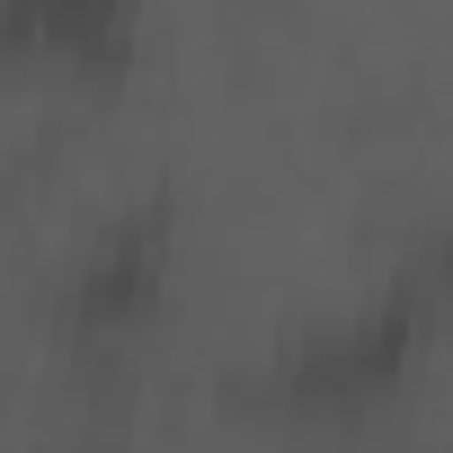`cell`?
Wrapping results in <instances>:
<instances>
[{"instance_id":"cell-1","label":"cell","mask_w":453,"mask_h":453,"mask_svg":"<svg viewBox=\"0 0 453 453\" xmlns=\"http://www.w3.org/2000/svg\"><path fill=\"white\" fill-rule=\"evenodd\" d=\"M151 294H160V232H116V241L81 267L72 311H81L89 329H125V320L151 311Z\"/></svg>"},{"instance_id":"cell-2","label":"cell","mask_w":453,"mask_h":453,"mask_svg":"<svg viewBox=\"0 0 453 453\" xmlns=\"http://www.w3.org/2000/svg\"><path fill=\"white\" fill-rule=\"evenodd\" d=\"M444 276H453V250H444Z\"/></svg>"}]
</instances>
